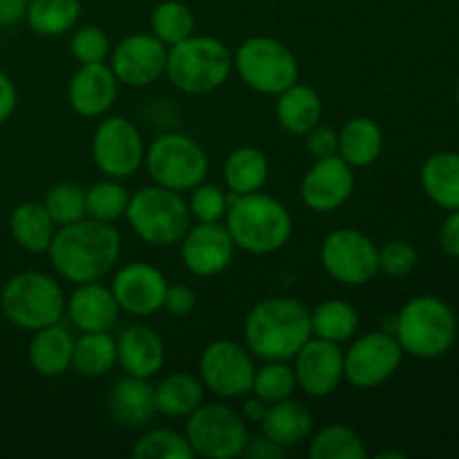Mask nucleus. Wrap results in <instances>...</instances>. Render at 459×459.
<instances>
[{"mask_svg": "<svg viewBox=\"0 0 459 459\" xmlns=\"http://www.w3.org/2000/svg\"><path fill=\"white\" fill-rule=\"evenodd\" d=\"M108 412L124 429H143L157 415L155 385L151 379L126 375L108 394Z\"/></svg>", "mask_w": 459, "mask_h": 459, "instance_id": "nucleus-23", "label": "nucleus"}, {"mask_svg": "<svg viewBox=\"0 0 459 459\" xmlns=\"http://www.w3.org/2000/svg\"><path fill=\"white\" fill-rule=\"evenodd\" d=\"M323 101L316 90L307 83H299L278 94L276 119L285 133L294 137H305L312 128L321 124Z\"/></svg>", "mask_w": 459, "mask_h": 459, "instance_id": "nucleus-25", "label": "nucleus"}, {"mask_svg": "<svg viewBox=\"0 0 459 459\" xmlns=\"http://www.w3.org/2000/svg\"><path fill=\"white\" fill-rule=\"evenodd\" d=\"M260 429H263V435H267L278 446L291 448L312 437L314 415L305 403L290 397L269 406L267 415L260 421Z\"/></svg>", "mask_w": 459, "mask_h": 459, "instance_id": "nucleus-26", "label": "nucleus"}, {"mask_svg": "<svg viewBox=\"0 0 459 459\" xmlns=\"http://www.w3.org/2000/svg\"><path fill=\"white\" fill-rule=\"evenodd\" d=\"M384 152V130L370 117H354L339 130V157L352 169L372 166Z\"/></svg>", "mask_w": 459, "mask_h": 459, "instance_id": "nucleus-28", "label": "nucleus"}, {"mask_svg": "<svg viewBox=\"0 0 459 459\" xmlns=\"http://www.w3.org/2000/svg\"><path fill=\"white\" fill-rule=\"evenodd\" d=\"M204 403V384L191 372H173L155 385L157 415L169 420H186Z\"/></svg>", "mask_w": 459, "mask_h": 459, "instance_id": "nucleus-29", "label": "nucleus"}, {"mask_svg": "<svg viewBox=\"0 0 459 459\" xmlns=\"http://www.w3.org/2000/svg\"><path fill=\"white\" fill-rule=\"evenodd\" d=\"M229 195L218 184H197L191 191L188 211L197 222H220L227 215Z\"/></svg>", "mask_w": 459, "mask_h": 459, "instance_id": "nucleus-42", "label": "nucleus"}, {"mask_svg": "<svg viewBox=\"0 0 459 459\" xmlns=\"http://www.w3.org/2000/svg\"><path fill=\"white\" fill-rule=\"evenodd\" d=\"M224 184L233 195L263 191L269 179V160L260 148L240 146L224 161Z\"/></svg>", "mask_w": 459, "mask_h": 459, "instance_id": "nucleus-31", "label": "nucleus"}, {"mask_svg": "<svg viewBox=\"0 0 459 459\" xmlns=\"http://www.w3.org/2000/svg\"><path fill=\"white\" fill-rule=\"evenodd\" d=\"M169 48L152 34H130L110 52V70L128 88H146L166 72Z\"/></svg>", "mask_w": 459, "mask_h": 459, "instance_id": "nucleus-15", "label": "nucleus"}, {"mask_svg": "<svg viewBox=\"0 0 459 459\" xmlns=\"http://www.w3.org/2000/svg\"><path fill=\"white\" fill-rule=\"evenodd\" d=\"M421 188L430 202L446 211L459 209V152L442 151L421 166Z\"/></svg>", "mask_w": 459, "mask_h": 459, "instance_id": "nucleus-30", "label": "nucleus"}, {"mask_svg": "<svg viewBox=\"0 0 459 459\" xmlns=\"http://www.w3.org/2000/svg\"><path fill=\"white\" fill-rule=\"evenodd\" d=\"M393 334L403 354L433 361L455 345L457 316L451 305L437 296H415L394 316Z\"/></svg>", "mask_w": 459, "mask_h": 459, "instance_id": "nucleus-4", "label": "nucleus"}, {"mask_svg": "<svg viewBox=\"0 0 459 459\" xmlns=\"http://www.w3.org/2000/svg\"><path fill=\"white\" fill-rule=\"evenodd\" d=\"M119 81L106 63L81 65L67 85V101L76 115L85 119L103 117L117 101Z\"/></svg>", "mask_w": 459, "mask_h": 459, "instance_id": "nucleus-20", "label": "nucleus"}, {"mask_svg": "<svg viewBox=\"0 0 459 459\" xmlns=\"http://www.w3.org/2000/svg\"><path fill=\"white\" fill-rule=\"evenodd\" d=\"M439 247L451 258H459V209L451 211V215L444 220L439 229Z\"/></svg>", "mask_w": 459, "mask_h": 459, "instance_id": "nucleus-47", "label": "nucleus"}, {"mask_svg": "<svg viewBox=\"0 0 459 459\" xmlns=\"http://www.w3.org/2000/svg\"><path fill=\"white\" fill-rule=\"evenodd\" d=\"M151 34L157 36L166 48H173L195 34V16L188 4L179 0H166L152 9Z\"/></svg>", "mask_w": 459, "mask_h": 459, "instance_id": "nucleus-36", "label": "nucleus"}, {"mask_svg": "<svg viewBox=\"0 0 459 459\" xmlns=\"http://www.w3.org/2000/svg\"><path fill=\"white\" fill-rule=\"evenodd\" d=\"M233 70L251 90L278 97L299 81L294 52L272 36H251L233 54Z\"/></svg>", "mask_w": 459, "mask_h": 459, "instance_id": "nucleus-8", "label": "nucleus"}, {"mask_svg": "<svg viewBox=\"0 0 459 459\" xmlns=\"http://www.w3.org/2000/svg\"><path fill=\"white\" fill-rule=\"evenodd\" d=\"M305 137H307V152L314 160H325V157L339 155V133L332 126L318 124Z\"/></svg>", "mask_w": 459, "mask_h": 459, "instance_id": "nucleus-44", "label": "nucleus"}, {"mask_svg": "<svg viewBox=\"0 0 459 459\" xmlns=\"http://www.w3.org/2000/svg\"><path fill=\"white\" fill-rule=\"evenodd\" d=\"M48 254L58 276L72 285L97 282L119 263L121 236L110 222L83 218L58 229Z\"/></svg>", "mask_w": 459, "mask_h": 459, "instance_id": "nucleus-1", "label": "nucleus"}, {"mask_svg": "<svg viewBox=\"0 0 459 459\" xmlns=\"http://www.w3.org/2000/svg\"><path fill=\"white\" fill-rule=\"evenodd\" d=\"M455 101H457V106H459V83H457V88H455Z\"/></svg>", "mask_w": 459, "mask_h": 459, "instance_id": "nucleus-52", "label": "nucleus"}, {"mask_svg": "<svg viewBox=\"0 0 459 459\" xmlns=\"http://www.w3.org/2000/svg\"><path fill=\"white\" fill-rule=\"evenodd\" d=\"M72 354H74V336L61 323L36 330L30 341V357L31 368L40 377H61L72 368Z\"/></svg>", "mask_w": 459, "mask_h": 459, "instance_id": "nucleus-24", "label": "nucleus"}, {"mask_svg": "<svg viewBox=\"0 0 459 459\" xmlns=\"http://www.w3.org/2000/svg\"><path fill=\"white\" fill-rule=\"evenodd\" d=\"M186 439L193 455L206 459H236L245 453L249 433L247 421L224 403H202L186 417Z\"/></svg>", "mask_w": 459, "mask_h": 459, "instance_id": "nucleus-10", "label": "nucleus"}, {"mask_svg": "<svg viewBox=\"0 0 459 459\" xmlns=\"http://www.w3.org/2000/svg\"><path fill=\"white\" fill-rule=\"evenodd\" d=\"M81 16V0H30L27 25L45 39H56L74 30Z\"/></svg>", "mask_w": 459, "mask_h": 459, "instance_id": "nucleus-33", "label": "nucleus"}, {"mask_svg": "<svg viewBox=\"0 0 459 459\" xmlns=\"http://www.w3.org/2000/svg\"><path fill=\"white\" fill-rule=\"evenodd\" d=\"M417 263H420V254L406 240H390L379 249V272H384L385 276H408L415 272Z\"/></svg>", "mask_w": 459, "mask_h": 459, "instance_id": "nucleus-43", "label": "nucleus"}, {"mask_svg": "<svg viewBox=\"0 0 459 459\" xmlns=\"http://www.w3.org/2000/svg\"><path fill=\"white\" fill-rule=\"evenodd\" d=\"M13 242L27 254H48L56 233V224L49 218L43 202H22L9 218Z\"/></svg>", "mask_w": 459, "mask_h": 459, "instance_id": "nucleus-27", "label": "nucleus"}, {"mask_svg": "<svg viewBox=\"0 0 459 459\" xmlns=\"http://www.w3.org/2000/svg\"><path fill=\"white\" fill-rule=\"evenodd\" d=\"M233 72V54L215 36H195L169 48L166 72L184 94L202 97L222 88Z\"/></svg>", "mask_w": 459, "mask_h": 459, "instance_id": "nucleus-5", "label": "nucleus"}, {"mask_svg": "<svg viewBox=\"0 0 459 459\" xmlns=\"http://www.w3.org/2000/svg\"><path fill=\"white\" fill-rule=\"evenodd\" d=\"M403 350L390 332L363 334L343 352V379L359 390L379 388L399 370Z\"/></svg>", "mask_w": 459, "mask_h": 459, "instance_id": "nucleus-12", "label": "nucleus"}, {"mask_svg": "<svg viewBox=\"0 0 459 459\" xmlns=\"http://www.w3.org/2000/svg\"><path fill=\"white\" fill-rule=\"evenodd\" d=\"M242 455L254 459H282L287 455V448L278 446L267 435H260V437H249Z\"/></svg>", "mask_w": 459, "mask_h": 459, "instance_id": "nucleus-46", "label": "nucleus"}, {"mask_svg": "<svg viewBox=\"0 0 459 459\" xmlns=\"http://www.w3.org/2000/svg\"><path fill=\"white\" fill-rule=\"evenodd\" d=\"M182 263L193 276L211 278L222 273L231 264L236 245L227 227L220 222H197L188 227L182 240Z\"/></svg>", "mask_w": 459, "mask_h": 459, "instance_id": "nucleus-18", "label": "nucleus"}, {"mask_svg": "<svg viewBox=\"0 0 459 459\" xmlns=\"http://www.w3.org/2000/svg\"><path fill=\"white\" fill-rule=\"evenodd\" d=\"M43 206L48 209L49 218L54 220L56 227H67V224L88 218L85 215V191L74 182L54 184L45 193Z\"/></svg>", "mask_w": 459, "mask_h": 459, "instance_id": "nucleus-39", "label": "nucleus"}, {"mask_svg": "<svg viewBox=\"0 0 459 459\" xmlns=\"http://www.w3.org/2000/svg\"><path fill=\"white\" fill-rule=\"evenodd\" d=\"M65 291L43 272H21L4 282L0 312L12 325L36 332L61 323L65 316Z\"/></svg>", "mask_w": 459, "mask_h": 459, "instance_id": "nucleus-6", "label": "nucleus"}, {"mask_svg": "<svg viewBox=\"0 0 459 459\" xmlns=\"http://www.w3.org/2000/svg\"><path fill=\"white\" fill-rule=\"evenodd\" d=\"M254 359L247 345L231 339H218L200 357V379L206 390L222 399L247 397L254 384Z\"/></svg>", "mask_w": 459, "mask_h": 459, "instance_id": "nucleus-13", "label": "nucleus"}, {"mask_svg": "<svg viewBox=\"0 0 459 459\" xmlns=\"http://www.w3.org/2000/svg\"><path fill=\"white\" fill-rule=\"evenodd\" d=\"M133 457L137 459H188L193 457V448L188 444L186 435L175 433V430L157 429L148 430L134 444Z\"/></svg>", "mask_w": 459, "mask_h": 459, "instance_id": "nucleus-40", "label": "nucleus"}, {"mask_svg": "<svg viewBox=\"0 0 459 459\" xmlns=\"http://www.w3.org/2000/svg\"><path fill=\"white\" fill-rule=\"evenodd\" d=\"M143 166L157 186L186 193L202 184L209 173V157L195 139L179 133H166L146 148Z\"/></svg>", "mask_w": 459, "mask_h": 459, "instance_id": "nucleus-9", "label": "nucleus"}, {"mask_svg": "<svg viewBox=\"0 0 459 459\" xmlns=\"http://www.w3.org/2000/svg\"><path fill=\"white\" fill-rule=\"evenodd\" d=\"M143 157L146 146L134 121L126 117H108L97 126L92 137V160L106 178H130L142 169Z\"/></svg>", "mask_w": 459, "mask_h": 459, "instance_id": "nucleus-14", "label": "nucleus"}, {"mask_svg": "<svg viewBox=\"0 0 459 459\" xmlns=\"http://www.w3.org/2000/svg\"><path fill=\"white\" fill-rule=\"evenodd\" d=\"M30 0H0V27H12L25 21Z\"/></svg>", "mask_w": 459, "mask_h": 459, "instance_id": "nucleus-49", "label": "nucleus"}, {"mask_svg": "<svg viewBox=\"0 0 459 459\" xmlns=\"http://www.w3.org/2000/svg\"><path fill=\"white\" fill-rule=\"evenodd\" d=\"M296 390L299 384H296L294 368L287 366V361H264L263 368H255L251 393L269 406L290 399Z\"/></svg>", "mask_w": 459, "mask_h": 459, "instance_id": "nucleus-38", "label": "nucleus"}, {"mask_svg": "<svg viewBox=\"0 0 459 459\" xmlns=\"http://www.w3.org/2000/svg\"><path fill=\"white\" fill-rule=\"evenodd\" d=\"M128 202L130 193L119 179H101L85 191V215L99 222L115 224L117 220L126 218Z\"/></svg>", "mask_w": 459, "mask_h": 459, "instance_id": "nucleus-37", "label": "nucleus"}, {"mask_svg": "<svg viewBox=\"0 0 459 459\" xmlns=\"http://www.w3.org/2000/svg\"><path fill=\"white\" fill-rule=\"evenodd\" d=\"M197 305V296L193 291V287L184 285V282H178V285H169L164 296V307L170 316H188V314L195 309Z\"/></svg>", "mask_w": 459, "mask_h": 459, "instance_id": "nucleus-45", "label": "nucleus"}, {"mask_svg": "<svg viewBox=\"0 0 459 459\" xmlns=\"http://www.w3.org/2000/svg\"><path fill=\"white\" fill-rule=\"evenodd\" d=\"M312 314V336L332 341V343H345L354 336L359 327V312L348 300H323Z\"/></svg>", "mask_w": 459, "mask_h": 459, "instance_id": "nucleus-35", "label": "nucleus"}, {"mask_svg": "<svg viewBox=\"0 0 459 459\" xmlns=\"http://www.w3.org/2000/svg\"><path fill=\"white\" fill-rule=\"evenodd\" d=\"M377 457L379 459H385V457H397V459H403L406 455L403 453H394V451H384V453H377Z\"/></svg>", "mask_w": 459, "mask_h": 459, "instance_id": "nucleus-51", "label": "nucleus"}, {"mask_svg": "<svg viewBox=\"0 0 459 459\" xmlns=\"http://www.w3.org/2000/svg\"><path fill=\"white\" fill-rule=\"evenodd\" d=\"M321 263L341 285L363 287L379 273V249L357 229H336L323 240Z\"/></svg>", "mask_w": 459, "mask_h": 459, "instance_id": "nucleus-11", "label": "nucleus"}, {"mask_svg": "<svg viewBox=\"0 0 459 459\" xmlns=\"http://www.w3.org/2000/svg\"><path fill=\"white\" fill-rule=\"evenodd\" d=\"M307 455L312 459H366L368 448L361 435L348 424H327L312 437Z\"/></svg>", "mask_w": 459, "mask_h": 459, "instance_id": "nucleus-34", "label": "nucleus"}, {"mask_svg": "<svg viewBox=\"0 0 459 459\" xmlns=\"http://www.w3.org/2000/svg\"><path fill=\"white\" fill-rule=\"evenodd\" d=\"M227 231L236 249L251 255H269L281 251L290 242L294 220L290 209L276 197L264 193L229 195Z\"/></svg>", "mask_w": 459, "mask_h": 459, "instance_id": "nucleus-3", "label": "nucleus"}, {"mask_svg": "<svg viewBox=\"0 0 459 459\" xmlns=\"http://www.w3.org/2000/svg\"><path fill=\"white\" fill-rule=\"evenodd\" d=\"M294 375L307 397H330L343 381V352L339 343L312 336L294 357Z\"/></svg>", "mask_w": 459, "mask_h": 459, "instance_id": "nucleus-17", "label": "nucleus"}, {"mask_svg": "<svg viewBox=\"0 0 459 459\" xmlns=\"http://www.w3.org/2000/svg\"><path fill=\"white\" fill-rule=\"evenodd\" d=\"M242 336L254 357L291 361L312 339V314L296 299H264L247 314Z\"/></svg>", "mask_w": 459, "mask_h": 459, "instance_id": "nucleus-2", "label": "nucleus"}, {"mask_svg": "<svg viewBox=\"0 0 459 459\" xmlns=\"http://www.w3.org/2000/svg\"><path fill=\"white\" fill-rule=\"evenodd\" d=\"M354 191V169L343 157L314 160L300 184V197L305 206L316 213H332L350 200Z\"/></svg>", "mask_w": 459, "mask_h": 459, "instance_id": "nucleus-19", "label": "nucleus"}, {"mask_svg": "<svg viewBox=\"0 0 459 459\" xmlns=\"http://www.w3.org/2000/svg\"><path fill=\"white\" fill-rule=\"evenodd\" d=\"M121 312L130 316H152L164 307L169 281L148 263H128L115 273L110 285Z\"/></svg>", "mask_w": 459, "mask_h": 459, "instance_id": "nucleus-16", "label": "nucleus"}, {"mask_svg": "<svg viewBox=\"0 0 459 459\" xmlns=\"http://www.w3.org/2000/svg\"><path fill=\"white\" fill-rule=\"evenodd\" d=\"M267 411H269V403H264L263 399L254 394V397H249L245 403H242L240 415L242 420L249 421V424H260V421L264 420V415H267Z\"/></svg>", "mask_w": 459, "mask_h": 459, "instance_id": "nucleus-50", "label": "nucleus"}, {"mask_svg": "<svg viewBox=\"0 0 459 459\" xmlns=\"http://www.w3.org/2000/svg\"><path fill=\"white\" fill-rule=\"evenodd\" d=\"M126 220L146 245L173 247L188 231L193 218L182 193L152 184L130 195Z\"/></svg>", "mask_w": 459, "mask_h": 459, "instance_id": "nucleus-7", "label": "nucleus"}, {"mask_svg": "<svg viewBox=\"0 0 459 459\" xmlns=\"http://www.w3.org/2000/svg\"><path fill=\"white\" fill-rule=\"evenodd\" d=\"M119 305L110 287L101 282L76 285L65 303V314L79 332H110L119 318Z\"/></svg>", "mask_w": 459, "mask_h": 459, "instance_id": "nucleus-21", "label": "nucleus"}, {"mask_svg": "<svg viewBox=\"0 0 459 459\" xmlns=\"http://www.w3.org/2000/svg\"><path fill=\"white\" fill-rule=\"evenodd\" d=\"M117 363L126 375L152 379L166 363L164 341L148 325L126 327L117 339Z\"/></svg>", "mask_w": 459, "mask_h": 459, "instance_id": "nucleus-22", "label": "nucleus"}, {"mask_svg": "<svg viewBox=\"0 0 459 459\" xmlns=\"http://www.w3.org/2000/svg\"><path fill=\"white\" fill-rule=\"evenodd\" d=\"M70 52L81 65L106 63V58L110 56V39L101 27L83 25L72 34Z\"/></svg>", "mask_w": 459, "mask_h": 459, "instance_id": "nucleus-41", "label": "nucleus"}, {"mask_svg": "<svg viewBox=\"0 0 459 459\" xmlns=\"http://www.w3.org/2000/svg\"><path fill=\"white\" fill-rule=\"evenodd\" d=\"M16 103H18V92H16V85L13 81L9 79L4 72H0V126L13 115L16 110Z\"/></svg>", "mask_w": 459, "mask_h": 459, "instance_id": "nucleus-48", "label": "nucleus"}, {"mask_svg": "<svg viewBox=\"0 0 459 459\" xmlns=\"http://www.w3.org/2000/svg\"><path fill=\"white\" fill-rule=\"evenodd\" d=\"M117 366V339L110 332H81L74 339L72 368L83 377L108 375Z\"/></svg>", "mask_w": 459, "mask_h": 459, "instance_id": "nucleus-32", "label": "nucleus"}]
</instances>
